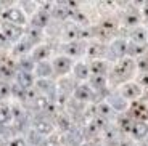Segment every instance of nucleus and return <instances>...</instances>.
<instances>
[{
    "label": "nucleus",
    "mask_w": 148,
    "mask_h": 146,
    "mask_svg": "<svg viewBox=\"0 0 148 146\" xmlns=\"http://www.w3.org/2000/svg\"><path fill=\"white\" fill-rule=\"evenodd\" d=\"M134 69H135V61H134L132 58H127L126 56V58L119 59L114 64L111 76H113V79H114L116 82H126L134 74Z\"/></svg>",
    "instance_id": "f257e3e1"
},
{
    "label": "nucleus",
    "mask_w": 148,
    "mask_h": 146,
    "mask_svg": "<svg viewBox=\"0 0 148 146\" xmlns=\"http://www.w3.org/2000/svg\"><path fill=\"white\" fill-rule=\"evenodd\" d=\"M2 19L5 23H10V24H15V26H21L26 24V15L24 11L18 7H10L2 13Z\"/></svg>",
    "instance_id": "f03ea898"
},
{
    "label": "nucleus",
    "mask_w": 148,
    "mask_h": 146,
    "mask_svg": "<svg viewBox=\"0 0 148 146\" xmlns=\"http://www.w3.org/2000/svg\"><path fill=\"white\" fill-rule=\"evenodd\" d=\"M0 32L3 34V37L8 42H15V44L18 40H21L23 35H24V29L21 26H15V24H10V23H3Z\"/></svg>",
    "instance_id": "7ed1b4c3"
},
{
    "label": "nucleus",
    "mask_w": 148,
    "mask_h": 146,
    "mask_svg": "<svg viewBox=\"0 0 148 146\" xmlns=\"http://www.w3.org/2000/svg\"><path fill=\"white\" fill-rule=\"evenodd\" d=\"M73 59L68 58L66 55H60L56 56L55 59H53L52 63V68H53V72L56 74V76H66L68 72H69L71 69H73Z\"/></svg>",
    "instance_id": "20e7f679"
},
{
    "label": "nucleus",
    "mask_w": 148,
    "mask_h": 146,
    "mask_svg": "<svg viewBox=\"0 0 148 146\" xmlns=\"http://www.w3.org/2000/svg\"><path fill=\"white\" fill-rule=\"evenodd\" d=\"M119 95L126 101H137L138 96L142 95V88L137 82H126V84H122Z\"/></svg>",
    "instance_id": "39448f33"
},
{
    "label": "nucleus",
    "mask_w": 148,
    "mask_h": 146,
    "mask_svg": "<svg viewBox=\"0 0 148 146\" xmlns=\"http://www.w3.org/2000/svg\"><path fill=\"white\" fill-rule=\"evenodd\" d=\"M74 98L79 103H93L95 101V91L87 84H79L74 87Z\"/></svg>",
    "instance_id": "423d86ee"
},
{
    "label": "nucleus",
    "mask_w": 148,
    "mask_h": 146,
    "mask_svg": "<svg viewBox=\"0 0 148 146\" xmlns=\"http://www.w3.org/2000/svg\"><path fill=\"white\" fill-rule=\"evenodd\" d=\"M130 114L129 116L132 119H138V122H145L148 121V104L143 101H132L130 104Z\"/></svg>",
    "instance_id": "0eeeda50"
},
{
    "label": "nucleus",
    "mask_w": 148,
    "mask_h": 146,
    "mask_svg": "<svg viewBox=\"0 0 148 146\" xmlns=\"http://www.w3.org/2000/svg\"><path fill=\"white\" fill-rule=\"evenodd\" d=\"M106 53H110L111 58H116V59L126 58L127 56V40H124V39H116V40L110 45Z\"/></svg>",
    "instance_id": "6e6552de"
},
{
    "label": "nucleus",
    "mask_w": 148,
    "mask_h": 146,
    "mask_svg": "<svg viewBox=\"0 0 148 146\" xmlns=\"http://www.w3.org/2000/svg\"><path fill=\"white\" fill-rule=\"evenodd\" d=\"M82 35V26H77L71 23V24L64 26L63 29V39L69 44V42H77Z\"/></svg>",
    "instance_id": "1a4fd4ad"
},
{
    "label": "nucleus",
    "mask_w": 148,
    "mask_h": 146,
    "mask_svg": "<svg viewBox=\"0 0 148 146\" xmlns=\"http://www.w3.org/2000/svg\"><path fill=\"white\" fill-rule=\"evenodd\" d=\"M50 18L52 16H50V13L47 10H37L32 15V18H31V26L37 27V29H44L45 26L50 23Z\"/></svg>",
    "instance_id": "9d476101"
},
{
    "label": "nucleus",
    "mask_w": 148,
    "mask_h": 146,
    "mask_svg": "<svg viewBox=\"0 0 148 146\" xmlns=\"http://www.w3.org/2000/svg\"><path fill=\"white\" fill-rule=\"evenodd\" d=\"M34 84H36V79H34L32 72H23V71H19V72L16 74V85H18L19 88L29 90V88L34 87Z\"/></svg>",
    "instance_id": "9b49d317"
},
{
    "label": "nucleus",
    "mask_w": 148,
    "mask_h": 146,
    "mask_svg": "<svg viewBox=\"0 0 148 146\" xmlns=\"http://www.w3.org/2000/svg\"><path fill=\"white\" fill-rule=\"evenodd\" d=\"M105 101L111 106V109L114 111V113H116V111L122 113V111H126L127 106H129V103L122 98L121 95H113V93H110V95H108V98L105 100Z\"/></svg>",
    "instance_id": "f8f14e48"
},
{
    "label": "nucleus",
    "mask_w": 148,
    "mask_h": 146,
    "mask_svg": "<svg viewBox=\"0 0 148 146\" xmlns=\"http://www.w3.org/2000/svg\"><path fill=\"white\" fill-rule=\"evenodd\" d=\"M50 53H52V48H50V45H37L36 48H34L32 55H31V58L34 59V63H42V61H47V58L50 56Z\"/></svg>",
    "instance_id": "ddd939ff"
},
{
    "label": "nucleus",
    "mask_w": 148,
    "mask_h": 146,
    "mask_svg": "<svg viewBox=\"0 0 148 146\" xmlns=\"http://www.w3.org/2000/svg\"><path fill=\"white\" fill-rule=\"evenodd\" d=\"M108 63L103 61V59H93L89 66V72L90 76H105L106 77L108 74Z\"/></svg>",
    "instance_id": "4468645a"
},
{
    "label": "nucleus",
    "mask_w": 148,
    "mask_h": 146,
    "mask_svg": "<svg viewBox=\"0 0 148 146\" xmlns=\"http://www.w3.org/2000/svg\"><path fill=\"white\" fill-rule=\"evenodd\" d=\"M85 50H87V55L93 59H100L106 53V47L103 44H100V42H92V44H89L85 47Z\"/></svg>",
    "instance_id": "2eb2a0df"
},
{
    "label": "nucleus",
    "mask_w": 148,
    "mask_h": 146,
    "mask_svg": "<svg viewBox=\"0 0 148 146\" xmlns=\"http://www.w3.org/2000/svg\"><path fill=\"white\" fill-rule=\"evenodd\" d=\"M148 40V31L145 27H134L132 32H130V42L132 44H138V45H145Z\"/></svg>",
    "instance_id": "dca6fc26"
},
{
    "label": "nucleus",
    "mask_w": 148,
    "mask_h": 146,
    "mask_svg": "<svg viewBox=\"0 0 148 146\" xmlns=\"http://www.w3.org/2000/svg\"><path fill=\"white\" fill-rule=\"evenodd\" d=\"M34 72L39 79H50V76L53 74V68H52V63L48 61H42V63H37L36 68H34Z\"/></svg>",
    "instance_id": "f3484780"
},
{
    "label": "nucleus",
    "mask_w": 148,
    "mask_h": 146,
    "mask_svg": "<svg viewBox=\"0 0 148 146\" xmlns=\"http://www.w3.org/2000/svg\"><path fill=\"white\" fill-rule=\"evenodd\" d=\"M61 50L66 53V56L68 58H71V56H77V55H81L82 51L85 50V45L82 44V42H69V44H66V45H63L61 47Z\"/></svg>",
    "instance_id": "a211bd4d"
},
{
    "label": "nucleus",
    "mask_w": 148,
    "mask_h": 146,
    "mask_svg": "<svg viewBox=\"0 0 148 146\" xmlns=\"http://www.w3.org/2000/svg\"><path fill=\"white\" fill-rule=\"evenodd\" d=\"M95 111H97V116L101 117V119H113L116 116V113L111 109V106L108 104L106 101H100L98 104H95Z\"/></svg>",
    "instance_id": "6ab92c4d"
},
{
    "label": "nucleus",
    "mask_w": 148,
    "mask_h": 146,
    "mask_svg": "<svg viewBox=\"0 0 148 146\" xmlns=\"http://www.w3.org/2000/svg\"><path fill=\"white\" fill-rule=\"evenodd\" d=\"M71 11L73 10H69V7H68L66 3H58V5H55V7H52V11H50V16H53V18H56V19H66V18H69L71 16Z\"/></svg>",
    "instance_id": "aec40b11"
},
{
    "label": "nucleus",
    "mask_w": 148,
    "mask_h": 146,
    "mask_svg": "<svg viewBox=\"0 0 148 146\" xmlns=\"http://www.w3.org/2000/svg\"><path fill=\"white\" fill-rule=\"evenodd\" d=\"M73 72H74V77L77 79V81H85V79H89L90 77V72H89V66L85 64V63L79 61L73 66Z\"/></svg>",
    "instance_id": "412c9836"
},
{
    "label": "nucleus",
    "mask_w": 148,
    "mask_h": 146,
    "mask_svg": "<svg viewBox=\"0 0 148 146\" xmlns=\"http://www.w3.org/2000/svg\"><path fill=\"white\" fill-rule=\"evenodd\" d=\"M130 135L134 136V140H143L148 135V124L147 122H135L130 130Z\"/></svg>",
    "instance_id": "4be33fe9"
},
{
    "label": "nucleus",
    "mask_w": 148,
    "mask_h": 146,
    "mask_svg": "<svg viewBox=\"0 0 148 146\" xmlns=\"http://www.w3.org/2000/svg\"><path fill=\"white\" fill-rule=\"evenodd\" d=\"M106 85H108V77H105V76H90V85L89 87L92 88L93 91L106 90Z\"/></svg>",
    "instance_id": "5701e85b"
},
{
    "label": "nucleus",
    "mask_w": 148,
    "mask_h": 146,
    "mask_svg": "<svg viewBox=\"0 0 148 146\" xmlns=\"http://www.w3.org/2000/svg\"><path fill=\"white\" fill-rule=\"evenodd\" d=\"M116 31V21L114 19H103L100 23V34L103 37H111L113 32Z\"/></svg>",
    "instance_id": "b1692460"
},
{
    "label": "nucleus",
    "mask_w": 148,
    "mask_h": 146,
    "mask_svg": "<svg viewBox=\"0 0 148 146\" xmlns=\"http://www.w3.org/2000/svg\"><path fill=\"white\" fill-rule=\"evenodd\" d=\"M34 132L39 133V135H50L53 132V125L48 121H45V119H40V121H37L36 125H34Z\"/></svg>",
    "instance_id": "393cba45"
},
{
    "label": "nucleus",
    "mask_w": 148,
    "mask_h": 146,
    "mask_svg": "<svg viewBox=\"0 0 148 146\" xmlns=\"http://www.w3.org/2000/svg\"><path fill=\"white\" fill-rule=\"evenodd\" d=\"M0 76L3 77V79H10V77L16 76L15 72V64L8 59H3V61L0 63Z\"/></svg>",
    "instance_id": "a878e982"
},
{
    "label": "nucleus",
    "mask_w": 148,
    "mask_h": 146,
    "mask_svg": "<svg viewBox=\"0 0 148 146\" xmlns=\"http://www.w3.org/2000/svg\"><path fill=\"white\" fill-rule=\"evenodd\" d=\"M32 47L34 45L27 40L26 37H24V39H21V40H18L15 44V47H13V53H15V55H26Z\"/></svg>",
    "instance_id": "bb28decb"
},
{
    "label": "nucleus",
    "mask_w": 148,
    "mask_h": 146,
    "mask_svg": "<svg viewBox=\"0 0 148 146\" xmlns=\"http://www.w3.org/2000/svg\"><path fill=\"white\" fill-rule=\"evenodd\" d=\"M134 124H135V122H134V119L129 114H122V116L118 117V128H121V130H124V132H129L130 133Z\"/></svg>",
    "instance_id": "cd10ccee"
},
{
    "label": "nucleus",
    "mask_w": 148,
    "mask_h": 146,
    "mask_svg": "<svg viewBox=\"0 0 148 146\" xmlns=\"http://www.w3.org/2000/svg\"><path fill=\"white\" fill-rule=\"evenodd\" d=\"M68 140H69V145L71 146H82L84 145V133H82L81 130H69L68 132V136H66Z\"/></svg>",
    "instance_id": "c85d7f7f"
},
{
    "label": "nucleus",
    "mask_w": 148,
    "mask_h": 146,
    "mask_svg": "<svg viewBox=\"0 0 148 146\" xmlns=\"http://www.w3.org/2000/svg\"><path fill=\"white\" fill-rule=\"evenodd\" d=\"M24 34H26V39H27V40H29L32 45H36L37 42L40 40V37H42V29H37V27L29 26L27 29H24Z\"/></svg>",
    "instance_id": "c756f323"
},
{
    "label": "nucleus",
    "mask_w": 148,
    "mask_h": 146,
    "mask_svg": "<svg viewBox=\"0 0 148 146\" xmlns=\"http://www.w3.org/2000/svg\"><path fill=\"white\" fill-rule=\"evenodd\" d=\"M138 21H140V11H127L126 18H124V24L127 27H137Z\"/></svg>",
    "instance_id": "7c9ffc66"
},
{
    "label": "nucleus",
    "mask_w": 148,
    "mask_h": 146,
    "mask_svg": "<svg viewBox=\"0 0 148 146\" xmlns=\"http://www.w3.org/2000/svg\"><path fill=\"white\" fill-rule=\"evenodd\" d=\"M11 121V108L5 103H0V125H7Z\"/></svg>",
    "instance_id": "2f4dec72"
},
{
    "label": "nucleus",
    "mask_w": 148,
    "mask_h": 146,
    "mask_svg": "<svg viewBox=\"0 0 148 146\" xmlns=\"http://www.w3.org/2000/svg\"><path fill=\"white\" fill-rule=\"evenodd\" d=\"M19 68H21L23 72H32L34 68H36V63H34V59L27 58V56H23L21 59H19Z\"/></svg>",
    "instance_id": "473e14b6"
},
{
    "label": "nucleus",
    "mask_w": 148,
    "mask_h": 146,
    "mask_svg": "<svg viewBox=\"0 0 148 146\" xmlns=\"http://www.w3.org/2000/svg\"><path fill=\"white\" fill-rule=\"evenodd\" d=\"M147 50L145 45H138V44H132V42H127V53H130L132 56H142Z\"/></svg>",
    "instance_id": "72a5a7b5"
},
{
    "label": "nucleus",
    "mask_w": 148,
    "mask_h": 146,
    "mask_svg": "<svg viewBox=\"0 0 148 146\" xmlns=\"http://www.w3.org/2000/svg\"><path fill=\"white\" fill-rule=\"evenodd\" d=\"M58 127H60V130H63V132H69V130H73V121L66 114H61L58 117Z\"/></svg>",
    "instance_id": "f704fd0d"
},
{
    "label": "nucleus",
    "mask_w": 148,
    "mask_h": 146,
    "mask_svg": "<svg viewBox=\"0 0 148 146\" xmlns=\"http://www.w3.org/2000/svg\"><path fill=\"white\" fill-rule=\"evenodd\" d=\"M37 87L40 88L42 91H50V90H53L55 91V85H53V82L50 81V79H39L37 81Z\"/></svg>",
    "instance_id": "c9c22d12"
},
{
    "label": "nucleus",
    "mask_w": 148,
    "mask_h": 146,
    "mask_svg": "<svg viewBox=\"0 0 148 146\" xmlns=\"http://www.w3.org/2000/svg\"><path fill=\"white\" fill-rule=\"evenodd\" d=\"M10 95H11V85H8L7 82H0V98L3 100Z\"/></svg>",
    "instance_id": "e433bc0d"
},
{
    "label": "nucleus",
    "mask_w": 148,
    "mask_h": 146,
    "mask_svg": "<svg viewBox=\"0 0 148 146\" xmlns=\"http://www.w3.org/2000/svg\"><path fill=\"white\" fill-rule=\"evenodd\" d=\"M103 132H105V140H106V141H114L116 140V128L106 127Z\"/></svg>",
    "instance_id": "4c0bfd02"
},
{
    "label": "nucleus",
    "mask_w": 148,
    "mask_h": 146,
    "mask_svg": "<svg viewBox=\"0 0 148 146\" xmlns=\"http://www.w3.org/2000/svg\"><path fill=\"white\" fill-rule=\"evenodd\" d=\"M135 66H137V68L142 71V72H148V58H145V56H140Z\"/></svg>",
    "instance_id": "58836bf2"
},
{
    "label": "nucleus",
    "mask_w": 148,
    "mask_h": 146,
    "mask_svg": "<svg viewBox=\"0 0 148 146\" xmlns=\"http://www.w3.org/2000/svg\"><path fill=\"white\" fill-rule=\"evenodd\" d=\"M3 146H26V141L23 138H13L10 141H7Z\"/></svg>",
    "instance_id": "ea45409f"
},
{
    "label": "nucleus",
    "mask_w": 148,
    "mask_h": 146,
    "mask_svg": "<svg viewBox=\"0 0 148 146\" xmlns=\"http://www.w3.org/2000/svg\"><path fill=\"white\" fill-rule=\"evenodd\" d=\"M137 84L140 85V88L148 87V72H143L140 77H138V82H137Z\"/></svg>",
    "instance_id": "a19ab883"
},
{
    "label": "nucleus",
    "mask_w": 148,
    "mask_h": 146,
    "mask_svg": "<svg viewBox=\"0 0 148 146\" xmlns=\"http://www.w3.org/2000/svg\"><path fill=\"white\" fill-rule=\"evenodd\" d=\"M142 15H143L145 23L148 24V2H147V3H143V8H142Z\"/></svg>",
    "instance_id": "79ce46f5"
},
{
    "label": "nucleus",
    "mask_w": 148,
    "mask_h": 146,
    "mask_svg": "<svg viewBox=\"0 0 148 146\" xmlns=\"http://www.w3.org/2000/svg\"><path fill=\"white\" fill-rule=\"evenodd\" d=\"M118 146H134V145L130 141H127V140H122V141H119Z\"/></svg>",
    "instance_id": "37998d69"
}]
</instances>
